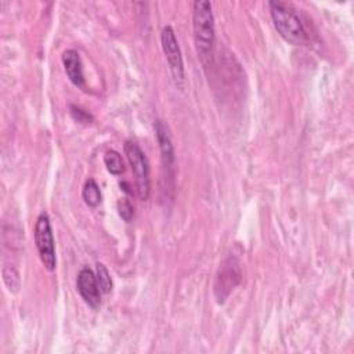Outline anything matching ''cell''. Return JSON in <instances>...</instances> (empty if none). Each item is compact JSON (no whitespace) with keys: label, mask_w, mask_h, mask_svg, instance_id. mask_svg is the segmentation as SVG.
Returning <instances> with one entry per match:
<instances>
[{"label":"cell","mask_w":354,"mask_h":354,"mask_svg":"<svg viewBox=\"0 0 354 354\" xmlns=\"http://www.w3.org/2000/svg\"><path fill=\"white\" fill-rule=\"evenodd\" d=\"M124 153L130 163L131 171L134 174L137 195L141 201H147L151 192V180H149V165L142 149L133 141L124 142Z\"/></svg>","instance_id":"277c9868"},{"label":"cell","mask_w":354,"mask_h":354,"mask_svg":"<svg viewBox=\"0 0 354 354\" xmlns=\"http://www.w3.org/2000/svg\"><path fill=\"white\" fill-rule=\"evenodd\" d=\"M62 64L66 72L68 79L79 88H84V75H83V64L80 55L76 50L68 48L62 53Z\"/></svg>","instance_id":"9c48e42d"},{"label":"cell","mask_w":354,"mask_h":354,"mask_svg":"<svg viewBox=\"0 0 354 354\" xmlns=\"http://www.w3.org/2000/svg\"><path fill=\"white\" fill-rule=\"evenodd\" d=\"M76 288L82 299L91 308H97L101 304V289L97 282L95 274L90 268H82L77 274Z\"/></svg>","instance_id":"52a82bcc"},{"label":"cell","mask_w":354,"mask_h":354,"mask_svg":"<svg viewBox=\"0 0 354 354\" xmlns=\"http://www.w3.org/2000/svg\"><path fill=\"white\" fill-rule=\"evenodd\" d=\"M192 29L198 58L205 69L213 62V51L216 43L214 17L212 4L205 0H196L192 4Z\"/></svg>","instance_id":"6da1fadb"},{"label":"cell","mask_w":354,"mask_h":354,"mask_svg":"<svg viewBox=\"0 0 354 354\" xmlns=\"http://www.w3.org/2000/svg\"><path fill=\"white\" fill-rule=\"evenodd\" d=\"M160 43L162 48L169 65V69L171 72V76L178 87L184 86L185 82V73H184V62L181 50L178 46V40L176 37V33L171 26H165L160 33Z\"/></svg>","instance_id":"8992f818"},{"label":"cell","mask_w":354,"mask_h":354,"mask_svg":"<svg viewBox=\"0 0 354 354\" xmlns=\"http://www.w3.org/2000/svg\"><path fill=\"white\" fill-rule=\"evenodd\" d=\"M33 236H35V243H36L41 264L44 266L46 270L54 271L57 267L55 243H54V235H53L50 217L46 212H41L37 216Z\"/></svg>","instance_id":"3957f363"},{"label":"cell","mask_w":354,"mask_h":354,"mask_svg":"<svg viewBox=\"0 0 354 354\" xmlns=\"http://www.w3.org/2000/svg\"><path fill=\"white\" fill-rule=\"evenodd\" d=\"M104 163L108 169V171L113 176H119L124 171V163L123 159L120 156L119 152H116L115 149H109L105 152L104 155Z\"/></svg>","instance_id":"8fae6325"},{"label":"cell","mask_w":354,"mask_h":354,"mask_svg":"<svg viewBox=\"0 0 354 354\" xmlns=\"http://www.w3.org/2000/svg\"><path fill=\"white\" fill-rule=\"evenodd\" d=\"M3 279L10 292H17L19 289V274L12 266L3 267Z\"/></svg>","instance_id":"4fadbf2b"},{"label":"cell","mask_w":354,"mask_h":354,"mask_svg":"<svg viewBox=\"0 0 354 354\" xmlns=\"http://www.w3.org/2000/svg\"><path fill=\"white\" fill-rule=\"evenodd\" d=\"M242 272L239 261L235 256H228L221 264L216 274L214 279V296L217 299V303H224L225 299L230 296V293L236 288V285L241 282Z\"/></svg>","instance_id":"5b68a950"},{"label":"cell","mask_w":354,"mask_h":354,"mask_svg":"<svg viewBox=\"0 0 354 354\" xmlns=\"http://www.w3.org/2000/svg\"><path fill=\"white\" fill-rule=\"evenodd\" d=\"M268 8L274 26L285 41L293 46H306L308 43L307 29L292 4L274 0L268 3Z\"/></svg>","instance_id":"7a4b0ae2"},{"label":"cell","mask_w":354,"mask_h":354,"mask_svg":"<svg viewBox=\"0 0 354 354\" xmlns=\"http://www.w3.org/2000/svg\"><path fill=\"white\" fill-rule=\"evenodd\" d=\"M118 213L119 216L124 220V221H131V218L134 217V207L131 206V203L126 199H120L118 202Z\"/></svg>","instance_id":"5bb4252c"},{"label":"cell","mask_w":354,"mask_h":354,"mask_svg":"<svg viewBox=\"0 0 354 354\" xmlns=\"http://www.w3.org/2000/svg\"><path fill=\"white\" fill-rule=\"evenodd\" d=\"M82 196H83L84 202L91 207H95L101 203L102 195H101V189H100L98 184L95 183V180H93V178L86 180L83 189H82Z\"/></svg>","instance_id":"30bf717a"},{"label":"cell","mask_w":354,"mask_h":354,"mask_svg":"<svg viewBox=\"0 0 354 354\" xmlns=\"http://www.w3.org/2000/svg\"><path fill=\"white\" fill-rule=\"evenodd\" d=\"M155 134H156V140H158V144H159L163 167L170 174H173L174 163H176L174 148H173V144H171L170 134H169V131H167V129H166V126L162 120L155 122Z\"/></svg>","instance_id":"ba28073f"},{"label":"cell","mask_w":354,"mask_h":354,"mask_svg":"<svg viewBox=\"0 0 354 354\" xmlns=\"http://www.w3.org/2000/svg\"><path fill=\"white\" fill-rule=\"evenodd\" d=\"M69 109H71V115L75 120H77L80 123H84V124H88V123L93 122V116L88 112H86L84 109H82L76 105H71Z\"/></svg>","instance_id":"9a60e30c"},{"label":"cell","mask_w":354,"mask_h":354,"mask_svg":"<svg viewBox=\"0 0 354 354\" xmlns=\"http://www.w3.org/2000/svg\"><path fill=\"white\" fill-rule=\"evenodd\" d=\"M95 277H97V282L100 285L101 292L109 293L112 290V278H111L108 268L102 263H97Z\"/></svg>","instance_id":"7c38bea8"}]
</instances>
